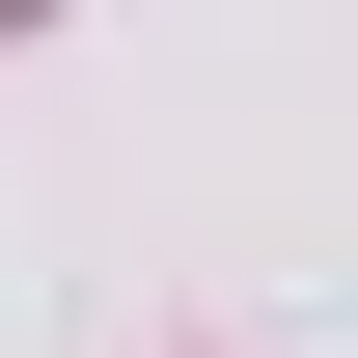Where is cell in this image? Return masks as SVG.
I'll use <instances>...</instances> for the list:
<instances>
[{
    "label": "cell",
    "instance_id": "6da1fadb",
    "mask_svg": "<svg viewBox=\"0 0 358 358\" xmlns=\"http://www.w3.org/2000/svg\"><path fill=\"white\" fill-rule=\"evenodd\" d=\"M0 28H28V0H0Z\"/></svg>",
    "mask_w": 358,
    "mask_h": 358
}]
</instances>
